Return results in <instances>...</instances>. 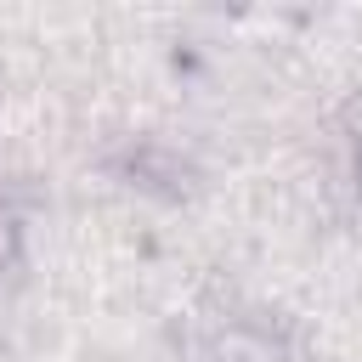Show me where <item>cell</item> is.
Wrapping results in <instances>:
<instances>
[{
  "mask_svg": "<svg viewBox=\"0 0 362 362\" xmlns=\"http://www.w3.org/2000/svg\"><path fill=\"white\" fill-rule=\"evenodd\" d=\"M204 356L209 362H283L277 339L260 328V322H243V317H226L204 334Z\"/></svg>",
  "mask_w": 362,
  "mask_h": 362,
  "instance_id": "cell-1",
  "label": "cell"
},
{
  "mask_svg": "<svg viewBox=\"0 0 362 362\" xmlns=\"http://www.w3.org/2000/svg\"><path fill=\"white\" fill-rule=\"evenodd\" d=\"M17 260V215L0 204V266H11Z\"/></svg>",
  "mask_w": 362,
  "mask_h": 362,
  "instance_id": "cell-2",
  "label": "cell"
}]
</instances>
